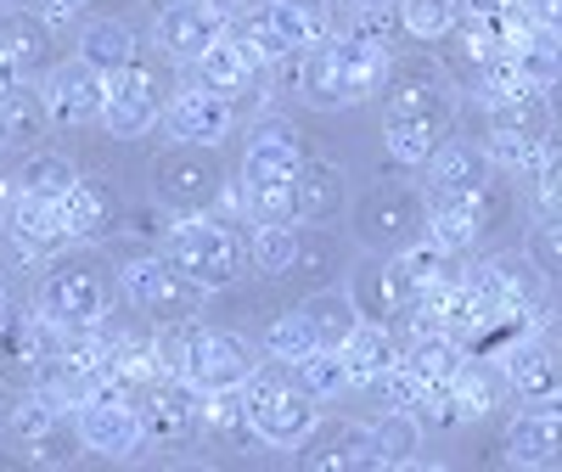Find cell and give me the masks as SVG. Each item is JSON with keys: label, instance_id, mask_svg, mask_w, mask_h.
<instances>
[{"label": "cell", "instance_id": "6da1fadb", "mask_svg": "<svg viewBox=\"0 0 562 472\" xmlns=\"http://www.w3.org/2000/svg\"><path fill=\"white\" fill-rule=\"evenodd\" d=\"M394 79V74H389ZM456 124V97H450V79L434 63H416L389 85V102H383V147L400 169H422Z\"/></svg>", "mask_w": 562, "mask_h": 472}, {"label": "cell", "instance_id": "7a4b0ae2", "mask_svg": "<svg viewBox=\"0 0 562 472\" xmlns=\"http://www.w3.org/2000/svg\"><path fill=\"white\" fill-rule=\"evenodd\" d=\"M394 74V52L383 40H371L360 29L349 34H326L321 45H310V52L299 57V90L293 97H304L310 108H355L366 102L371 90H383Z\"/></svg>", "mask_w": 562, "mask_h": 472}, {"label": "cell", "instance_id": "3957f363", "mask_svg": "<svg viewBox=\"0 0 562 472\" xmlns=\"http://www.w3.org/2000/svg\"><path fill=\"white\" fill-rule=\"evenodd\" d=\"M259 68H276L281 57H299L326 34H338L333 0H259V7L237 12L225 29Z\"/></svg>", "mask_w": 562, "mask_h": 472}, {"label": "cell", "instance_id": "277c9868", "mask_svg": "<svg viewBox=\"0 0 562 472\" xmlns=\"http://www.w3.org/2000/svg\"><path fill=\"white\" fill-rule=\"evenodd\" d=\"M243 400H248V422H254V439L259 445H276V450H299L304 434L321 422V400L299 383L293 360H270L243 383Z\"/></svg>", "mask_w": 562, "mask_h": 472}, {"label": "cell", "instance_id": "5b68a950", "mask_svg": "<svg viewBox=\"0 0 562 472\" xmlns=\"http://www.w3.org/2000/svg\"><path fill=\"white\" fill-rule=\"evenodd\" d=\"M34 310L45 321H57L63 333H97L113 310V276L108 265L85 259V254H57L52 270L40 276V293H34Z\"/></svg>", "mask_w": 562, "mask_h": 472}, {"label": "cell", "instance_id": "8992f818", "mask_svg": "<svg viewBox=\"0 0 562 472\" xmlns=\"http://www.w3.org/2000/svg\"><path fill=\"white\" fill-rule=\"evenodd\" d=\"M164 259L180 276H192L203 293L231 288V281L243 276V265H254L248 259V243L225 220H214V214H180L169 225V236H164Z\"/></svg>", "mask_w": 562, "mask_h": 472}, {"label": "cell", "instance_id": "52a82bcc", "mask_svg": "<svg viewBox=\"0 0 562 472\" xmlns=\"http://www.w3.org/2000/svg\"><path fill=\"white\" fill-rule=\"evenodd\" d=\"M428 236V198L416 180H383L355 203V243L371 254H400Z\"/></svg>", "mask_w": 562, "mask_h": 472}, {"label": "cell", "instance_id": "ba28073f", "mask_svg": "<svg viewBox=\"0 0 562 472\" xmlns=\"http://www.w3.org/2000/svg\"><path fill=\"white\" fill-rule=\"evenodd\" d=\"M259 366H265V349L254 338H243V333H209V326H186V366H180V377L198 394L243 389Z\"/></svg>", "mask_w": 562, "mask_h": 472}, {"label": "cell", "instance_id": "9c48e42d", "mask_svg": "<svg viewBox=\"0 0 562 472\" xmlns=\"http://www.w3.org/2000/svg\"><path fill=\"white\" fill-rule=\"evenodd\" d=\"M119 288H124V299H130L140 315L158 321V326L192 321L198 304H203V288H198L192 276H180L164 254H140V259L119 265Z\"/></svg>", "mask_w": 562, "mask_h": 472}, {"label": "cell", "instance_id": "30bf717a", "mask_svg": "<svg viewBox=\"0 0 562 472\" xmlns=\"http://www.w3.org/2000/svg\"><path fill=\"white\" fill-rule=\"evenodd\" d=\"M7 439L23 461L34 467H57V461H74V445H79V428H74V411L57 405L52 394H29L12 405V422H7ZM85 450V445H79Z\"/></svg>", "mask_w": 562, "mask_h": 472}, {"label": "cell", "instance_id": "8fae6325", "mask_svg": "<svg viewBox=\"0 0 562 472\" xmlns=\"http://www.w3.org/2000/svg\"><path fill=\"white\" fill-rule=\"evenodd\" d=\"M140 411V434L153 450H180L203 434V394L186 377H153L147 394L135 400Z\"/></svg>", "mask_w": 562, "mask_h": 472}, {"label": "cell", "instance_id": "7c38bea8", "mask_svg": "<svg viewBox=\"0 0 562 472\" xmlns=\"http://www.w3.org/2000/svg\"><path fill=\"white\" fill-rule=\"evenodd\" d=\"M349 299L366 321H416V304H422V288H416V276L405 270L400 254H371L355 276H349Z\"/></svg>", "mask_w": 562, "mask_h": 472}, {"label": "cell", "instance_id": "4fadbf2b", "mask_svg": "<svg viewBox=\"0 0 562 472\" xmlns=\"http://www.w3.org/2000/svg\"><path fill=\"white\" fill-rule=\"evenodd\" d=\"M175 90H164V74L147 68V63H130L124 74L108 79V113H102V130L113 141H135L147 135L153 124H164V102Z\"/></svg>", "mask_w": 562, "mask_h": 472}, {"label": "cell", "instance_id": "5bb4252c", "mask_svg": "<svg viewBox=\"0 0 562 472\" xmlns=\"http://www.w3.org/2000/svg\"><path fill=\"white\" fill-rule=\"evenodd\" d=\"M225 29H231V12L214 7V0H169L158 12L153 40L169 63H198L214 40H225Z\"/></svg>", "mask_w": 562, "mask_h": 472}, {"label": "cell", "instance_id": "9a60e30c", "mask_svg": "<svg viewBox=\"0 0 562 472\" xmlns=\"http://www.w3.org/2000/svg\"><path fill=\"white\" fill-rule=\"evenodd\" d=\"M231 124H237V108H231V97H220V90H203V85H175V97L164 102V130L175 141H186V147H220V141L231 135Z\"/></svg>", "mask_w": 562, "mask_h": 472}, {"label": "cell", "instance_id": "2e32d148", "mask_svg": "<svg viewBox=\"0 0 562 472\" xmlns=\"http://www.w3.org/2000/svg\"><path fill=\"white\" fill-rule=\"evenodd\" d=\"M12 225V248H18V259H45L52 265L57 254H68L79 236H74V225H68V214H63V203H45V198H18V192H7V214H0Z\"/></svg>", "mask_w": 562, "mask_h": 472}, {"label": "cell", "instance_id": "e0dca14e", "mask_svg": "<svg viewBox=\"0 0 562 472\" xmlns=\"http://www.w3.org/2000/svg\"><path fill=\"white\" fill-rule=\"evenodd\" d=\"M422 169H428V192L434 198H490V192H501V169L490 164L484 141L450 135Z\"/></svg>", "mask_w": 562, "mask_h": 472}, {"label": "cell", "instance_id": "ac0fdd59", "mask_svg": "<svg viewBox=\"0 0 562 472\" xmlns=\"http://www.w3.org/2000/svg\"><path fill=\"white\" fill-rule=\"evenodd\" d=\"M220 164H214V147H180L175 153H164V164H158V198L169 203V209H180V214H203L214 198H220Z\"/></svg>", "mask_w": 562, "mask_h": 472}, {"label": "cell", "instance_id": "d6986e66", "mask_svg": "<svg viewBox=\"0 0 562 472\" xmlns=\"http://www.w3.org/2000/svg\"><path fill=\"white\" fill-rule=\"evenodd\" d=\"M74 428H79L85 450H97L108 461H130V456H140V445H147L135 400H85V405H74Z\"/></svg>", "mask_w": 562, "mask_h": 472}, {"label": "cell", "instance_id": "ffe728a7", "mask_svg": "<svg viewBox=\"0 0 562 472\" xmlns=\"http://www.w3.org/2000/svg\"><path fill=\"white\" fill-rule=\"evenodd\" d=\"M40 97H45L57 124H97L108 113V79L74 57V63H57L40 79Z\"/></svg>", "mask_w": 562, "mask_h": 472}, {"label": "cell", "instance_id": "44dd1931", "mask_svg": "<svg viewBox=\"0 0 562 472\" xmlns=\"http://www.w3.org/2000/svg\"><path fill=\"white\" fill-rule=\"evenodd\" d=\"M506 461L512 467H557L562 461V394L535 400V411H518L506 428Z\"/></svg>", "mask_w": 562, "mask_h": 472}, {"label": "cell", "instance_id": "7402d4cb", "mask_svg": "<svg viewBox=\"0 0 562 472\" xmlns=\"http://www.w3.org/2000/svg\"><path fill=\"white\" fill-rule=\"evenodd\" d=\"M299 461L304 467H383L371 428L366 422H344V416L315 422V428L304 434V445H299Z\"/></svg>", "mask_w": 562, "mask_h": 472}, {"label": "cell", "instance_id": "603a6c76", "mask_svg": "<svg viewBox=\"0 0 562 472\" xmlns=\"http://www.w3.org/2000/svg\"><path fill=\"white\" fill-rule=\"evenodd\" d=\"M501 371H506V389L524 394V400L562 394V366H557V355L546 349L540 333H518V338H512L506 355H501Z\"/></svg>", "mask_w": 562, "mask_h": 472}, {"label": "cell", "instance_id": "cb8c5ba5", "mask_svg": "<svg viewBox=\"0 0 562 472\" xmlns=\"http://www.w3.org/2000/svg\"><path fill=\"white\" fill-rule=\"evenodd\" d=\"M495 198H439L428 203V243H439L445 254H473L479 236L490 231V214H495Z\"/></svg>", "mask_w": 562, "mask_h": 472}, {"label": "cell", "instance_id": "d4e9b609", "mask_svg": "<svg viewBox=\"0 0 562 472\" xmlns=\"http://www.w3.org/2000/svg\"><path fill=\"white\" fill-rule=\"evenodd\" d=\"M52 18L40 12H7L0 18V52H7V63L18 68V79H45L57 68V52H52Z\"/></svg>", "mask_w": 562, "mask_h": 472}, {"label": "cell", "instance_id": "484cf974", "mask_svg": "<svg viewBox=\"0 0 562 472\" xmlns=\"http://www.w3.org/2000/svg\"><path fill=\"white\" fill-rule=\"evenodd\" d=\"M445 400H450V428H456V422H479V416H490V411L506 400V371H501L495 360L467 355L461 371L450 377Z\"/></svg>", "mask_w": 562, "mask_h": 472}, {"label": "cell", "instance_id": "4316f807", "mask_svg": "<svg viewBox=\"0 0 562 472\" xmlns=\"http://www.w3.org/2000/svg\"><path fill=\"white\" fill-rule=\"evenodd\" d=\"M63 214H68V225H74L79 243H90V236H108V231L124 225V203H119V192H113L102 175H79V180L68 186V198H63Z\"/></svg>", "mask_w": 562, "mask_h": 472}, {"label": "cell", "instance_id": "83f0119b", "mask_svg": "<svg viewBox=\"0 0 562 472\" xmlns=\"http://www.w3.org/2000/svg\"><path fill=\"white\" fill-rule=\"evenodd\" d=\"M259 74H265V68H259V63H254V57L243 52V45L231 40V34H225V40H214L209 52L192 63V85L220 90V97H231V102H237L243 90H254V85H259Z\"/></svg>", "mask_w": 562, "mask_h": 472}, {"label": "cell", "instance_id": "f1b7e54d", "mask_svg": "<svg viewBox=\"0 0 562 472\" xmlns=\"http://www.w3.org/2000/svg\"><path fill=\"white\" fill-rule=\"evenodd\" d=\"M467 355H473V349L456 344L450 333H439V326H422V333L400 349V366L416 377L422 389H445L450 377L461 371V360H467Z\"/></svg>", "mask_w": 562, "mask_h": 472}, {"label": "cell", "instance_id": "f546056e", "mask_svg": "<svg viewBox=\"0 0 562 472\" xmlns=\"http://www.w3.org/2000/svg\"><path fill=\"white\" fill-rule=\"evenodd\" d=\"M400 338H394V326L383 321H360L355 326V338L344 344V360H349V377H355V389L360 383H383V377L400 366Z\"/></svg>", "mask_w": 562, "mask_h": 472}, {"label": "cell", "instance_id": "4dcf8cb0", "mask_svg": "<svg viewBox=\"0 0 562 472\" xmlns=\"http://www.w3.org/2000/svg\"><path fill=\"white\" fill-rule=\"evenodd\" d=\"M293 198H299V220H333L349 203V175L326 158H304L299 180H293Z\"/></svg>", "mask_w": 562, "mask_h": 472}, {"label": "cell", "instance_id": "1f68e13d", "mask_svg": "<svg viewBox=\"0 0 562 472\" xmlns=\"http://www.w3.org/2000/svg\"><path fill=\"white\" fill-rule=\"evenodd\" d=\"M243 169L254 175H299L304 169V147H299V130L288 119H259L248 135V158Z\"/></svg>", "mask_w": 562, "mask_h": 472}, {"label": "cell", "instance_id": "d6a6232c", "mask_svg": "<svg viewBox=\"0 0 562 472\" xmlns=\"http://www.w3.org/2000/svg\"><path fill=\"white\" fill-rule=\"evenodd\" d=\"M52 124V108L34 85H12L7 97H0V147H34Z\"/></svg>", "mask_w": 562, "mask_h": 472}, {"label": "cell", "instance_id": "836d02e7", "mask_svg": "<svg viewBox=\"0 0 562 472\" xmlns=\"http://www.w3.org/2000/svg\"><path fill=\"white\" fill-rule=\"evenodd\" d=\"M79 63H90L102 79L124 74L135 63V34L119 23V18H97V23H85L79 34Z\"/></svg>", "mask_w": 562, "mask_h": 472}, {"label": "cell", "instance_id": "e575fe53", "mask_svg": "<svg viewBox=\"0 0 562 472\" xmlns=\"http://www.w3.org/2000/svg\"><path fill=\"white\" fill-rule=\"evenodd\" d=\"M299 310H304V321L315 326V344H321V349H344V344L355 338V326L366 321V315L355 310L349 288H344V293H310Z\"/></svg>", "mask_w": 562, "mask_h": 472}, {"label": "cell", "instance_id": "d590c367", "mask_svg": "<svg viewBox=\"0 0 562 472\" xmlns=\"http://www.w3.org/2000/svg\"><path fill=\"white\" fill-rule=\"evenodd\" d=\"M490 130H506V135H551V102H546V90H535V85L506 90L501 102H490Z\"/></svg>", "mask_w": 562, "mask_h": 472}, {"label": "cell", "instance_id": "8d00e7d4", "mask_svg": "<svg viewBox=\"0 0 562 472\" xmlns=\"http://www.w3.org/2000/svg\"><path fill=\"white\" fill-rule=\"evenodd\" d=\"M512 63H518V79L535 90H551L562 79V34L557 29H529L518 45H512Z\"/></svg>", "mask_w": 562, "mask_h": 472}, {"label": "cell", "instance_id": "74e56055", "mask_svg": "<svg viewBox=\"0 0 562 472\" xmlns=\"http://www.w3.org/2000/svg\"><path fill=\"white\" fill-rule=\"evenodd\" d=\"M74 180H79L74 158H63V153H34V158H23V169L12 175V192H18V198H45V203H63Z\"/></svg>", "mask_w": 562, "mask_h": 472}, {"label": "cell", "instance_id": "f35d334b", "mask_svg": "<svg viewBox=\"0 0 562 472\" xmlns=\"http://www.w3.org/2000/svg\"><path fill=\"white\" fill-rule=\"evenodd\" d=\"M371 439H378V461L383 467H411L422 456V416L389 405L378 422H371Z\"/></svg>", "mask_w": 562, "mask_h": 472}, {"label": "cell", "instance_id": "ab89813d", "mask_svg": "<svg viewBox=\"0 0 562 472\" xmlns=\"http://www.w3.org/2000/svg\"><path fill=\"white\" fill-rule=\"evenodd\" d=\"M484 153H490L495 169L535 180V175L551 164V135H506V130H490V135H484Z\"/></svg>", "mask_w": 562, "mask_h": 472}, {"label": "cell", "instance_id": "60d3db41", "mask_svg": "<svg viewBox=\"0 0 562 472\" xmlns=\"http://www.w3.org/2000/svg\"><path fill=\"white\" fill-rule=\"evenodd\" d=\"M248 259H254V270H265V276H293L299 265H304V236H299V225H259L254 231V243H248Z\"/></svg>", "mask_w": 562, "mask_h": 472}, {"label": "cell", "instance_id": "b9f144b4", "mask_svg": "<svg viewBox=\"0 0 562 472\" xmlns=\"http://www.w3.org/2000/svg\"><path fill=\"white\" fill-rule=\"evenodd\" d=\"M293 371H299V383H304L315 400H338V394H349V389H355L344 349H315V355L293 360Z\"/></svg>", "mask_w": 562, "mask_h": 472}, {"label": "cell", "instance_id": "7bdbcfd3", "mask_svg": "<svg viewBox=\"0 0 562 472\" xmlns=\"http://www.w3.org/2000/svg\"><path fill=\"white\" fill-rule=\"evenodd\" d=\"M259 349H265L270 360H304V355H315L321 344H315V326L304 321V310H293V315H270Z\"/></svg>", "mask_w": 562, "mask_h": 472}, {"label": "cell", "instance_id": "ee69618b", "mask_svg": "<svg viewBox=\"0 0 562 472\" xmlns=\"http://www.w3.org/2000/svg\"><path fill=\"white\" fill-rule=\"evenodd\" d=\"M400 7V29L411 34V40H450V29H456V0H394Z\"/></svg>", "mask_w": 562, "mask_h": 472}, {"label": "cell", "instance_id": "f6af8a7d", "mask_svg": "<svg viewBox=\"0 0 562 472\" xmlns=\"http://www.w3.org/2000/svg\"><path fill=\"white\" fill-rule=\"evenodd\" d=\"M546 281H562V214H540V225L529 231V248H524Z\"/></svg>", "mask_w": 562, "mask_h": 472}, {"label": "cell", "instance_id": "bcb514c9", "mask_svg": "<svg viewBox=\"0 0 562 472\" xmlns=\"http://www.w3.org/2000/svg\"><path fill=\"white\" fill-rule=\"evenodd\" d=\"M535 198H540V214H562V153H551V164L535 175Z\"/></svg>", "mask_w": 562, "mask_h": 472}, {"label": "cell", "instance_id": "7dc6e473", "mask_svg": "<svg viewBox=\"0 0 562 472\" xmlns=\"http://www.w3.org/2000/svg\"><path fill=\"white\" fill-rule=\"evenodd\" d=\"M529 12H535L540 29H557L562 34V0H529Z\"/></svg>", "mask_w": 562, "mask_h": 472}, {"label": "cell", "instance_id": "c3c4849f", "mask_svg": "<svg viewBox=\"0 0 562 472\" xmlns=\"http://www.w3.org/2000/svg\"><path fill=\"white\" fill-rule=\"evenodd\" d=\"M540 338H546V349H551V355H557V366H562V315L540 321Z\"/></svg>", "mask_w": 562, "mask_h": 472}, {"label": "cell", "instance_id": "681fc988", "mask_svg": "<svg viewBox=\"0 0 562 472\" xmlns=\"http://www.w3.org/2000/svg\"><path fill=\"white\" fill-rule=\"evenodd\" d=\"M85 7H90V0H45V18H57V23H63V18H79Z\"/></svg>", "mask_w": 562, "mask_h": 472}, {"label": "cell", "instance_id": "f907efd6", "mask_svg": "<svg viewBox=\"0 0 562 472\" xmlns=\"http://www.w3.org/2000/svg\"><path fill=\"white\" fill-rule=\"evenodd\" d=\"M546 102H551V124H557V130H562V79H557V85H551V90H546Z\"/></svg>", "mask_w": 562, "mask_h": 472}, {"label": "cell", "instance_id": "816d5d0a", "mask_svg": "<svg viewBox=\"0 0 562 472\" xmlns=\"http://www.w3.org/2000/svg\"><path fill=\"white\" fill-rule=\"evenodd\" d=\"M214 7H225L231 18H237V12H248V7H259V0H214Z\"/></svg>", "mask_w": 562, "mask_h": 472}, {"label": "cell", "instance_id": "f5cc1de1", "mask_svg": "<svg viewBox=\"0 0 562 472\" xmlns=\"http://www.w3.org/2000/svg\"><path fill=\"white\" fill-rule=\"evenodd\" d=\"M0 321H7V288H0Z\"/></svg>", "mask_w": 562, "mask_h": 472}, {"label": "cell", "instance_id": "db71d44e", "mask_svg": "<svg viewBox=\"0 0 562 472\" xmlns=\"http://www.w3.org/2000/svg\"><path fill=\"white\" fill-rule=\"evenodd\" d=\"M0 214H7V192H0Z\"/></svg>", "mask_w": 562, "mask_h": 472}, {"label": "cell", "instance_id": "11a10c76", "mask_svg": "<svg viewBox=\"0 0 562 472\" xmlns=\"http://www.w3.org/2000/svg\"><path fill=\"white\" fill-rule=\"evenodd\" d=\"M0 439H7V422H0Z\"/></svg>", "mask_w": 562, "mask_h": 472}, {"label": "cell", "instance_id": "9f6ffc18", "mask_svg": "<svg viewBox=\"0 0 562 472\" xmlns=\"http://www.w3.org/2000/svg\"><path fill=\"white\" fill-rule=\"evenodd\" d=\"M355 7H371V0H355Z\"/></svg>", "mask_w": 562, "mask_h": 472}]
</instances>
